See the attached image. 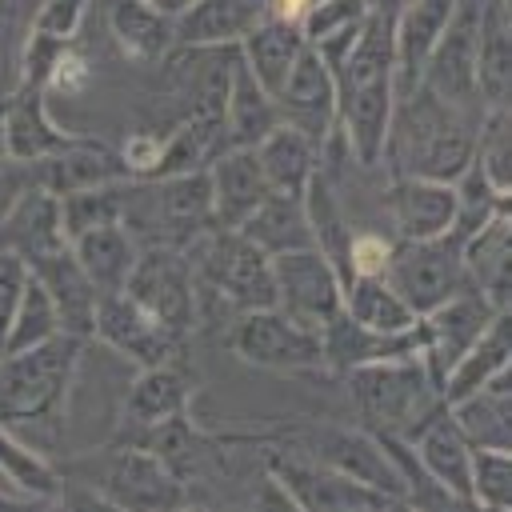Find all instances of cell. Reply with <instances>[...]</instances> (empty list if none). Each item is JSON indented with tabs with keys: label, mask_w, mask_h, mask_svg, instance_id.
Returning <instances> with one entry per match:
<instances>
[{
	"label": "cell",
	"mask_w": 512,
	"mask_h": 512,
	"mask_svg": "<svg viewBox=\"0 0 512 512\" xmlns=\"http://www.w3.org/2000/svg\"><path fill=\"white\" fill-rule=\"evenodd\" d=\"M64 228H60V204L52 192H44L40 184H28L20 192H12V200L0 212V248L24 256L28 264L64 248Z\"/></svg>",
	"instance_id": "cell-23"
},
{
	"label": "cell",
	"mask_w": 512,
	"mask_h": 512,
	"mask_svg": "<svg viewBox=\"0 0 512 512\" xmlns=\"http://www.w3.org/2000/svg\"><path fill=\"white\" fill-rule=\"evenodd\" d=\"M28 268H32V276L44 284V292L52 296L56 316H60V328L72 332V336L92 340V312H96L100 292L92 288V280H88L84 268L76 264L72 248L64 244V248H56V252L32 260Z\"/></svg>",
	"instance_id": "cell-27"
},
{
	"label": "cell",
	"mask_w": 512,
	"mask_h": 512,
	"mask_svg": "<svg viewBox=\"0 0 512 512\" xmlns=\"http://www.w3.org/2000/svg\"><path fill=\"white\" fill-rule=\"evenodd\" d=\"M164 132H168V128H164ZM164 132H156V128H132V132L124 136V144H120L116 152H120L128 176H152V172H156L160 152H164Z\"/></svg>",
	"instance_id": "cell-49"
},
{
	"label": "cell",
	"mask_w": 512,
	"mask_h": 512,
	"mask_svg": "<svg viewBox=\"0 0 512 512\" xmlns=\"http://www.w3.org/2000/svg\"><path fill=\"white\" fill-rule=\"evenodd\" d=\"M68 248H72L76 264L84 268V276L92 280L96 292H120L136 256H140V244L132 240V232L120 220L80 232L76 240H68Z\"/></svg>",
	"instance_id": "cell-35"
},
{
	"label": "cell",
	"mask_w": 512,
	"mask_h": 512,
	"mask_svg": "<svg viewBox=\"0 0 512 512\" xmlns=\"http://www.w3.org/2000/svg\"><path fill=\"white\" fill-rule=\"evenodd\" d=\"M468 492H472V508H488V512L512 508V452L472 448Z\"/></svg>",
	"instance_id": "cell-44"
},
{
	"label": "cell",
	"mask_w": 512,
	"mask_h": 512,
	"mask_svg": "<svg viewBox=\"0 0 512 512\" xmlns=\"http://www.w3.org/2000/svg\"><path fill=\"white\" fill-rule=\"evenodd\" d=\"M84 336L56 332L32 348L0 352V424H48L64 420L72 380L80 372Z\"/></svg>",
	"instance_id": "cell-3"
},
{
	"label": "cell",
	"mask_w": 512,
	"mask_h": 512,
	"mask_svg": "<svg viewBox=\"0 0 512 512\" xmlns=\"http://www.w3.org/2000/svg\"><path fill=\"white\" fill-rule=\"evenodd\" d=\"M88 84H92V64L76 48V40H68L60 48V56L52 60L48 76H44V96H68V100H76V96H84Z\"/></svg>",
	"instance_id": "cell-47"
},
{
	"label": "cell",
	"mask_w": 512,
	"mask_h": 512,
	"mask_svg": "<svg viewBox=\"0 0 512 512\" xmlns=\"http://www.w3.org/2000/svg\"><path fill=\"white\" fill-rule=\"evenodd\" d=\"M56 332H64L60 328V316H56V304L44 292V284L32 276L28 288H24V296H20V304H16V312H12V320H8V332L0 340V352L32 348V344H40V340H48Z\"/></svg>",
	"instance_id": "cell-42"
},
{
	"label": "cell",
	"mask_w": 512,
	"mask_h": 512,
	"mask_svg": "<svg viewBox=\"0 0 512 512\" xmlns=\"http://www.w3.org/2000/svg\"><path fill=\"white\" fill-rule=\"evenodd\" d=\"M104 24L128 64L156 68L176 48V16L152 8L148 0H108Z\"/></svg>",
	"instance_id": "cell-24"
},
{
	"label": "cell",
	"mask_w": 512,
	"mask_h": 512,
	"mask_svg": "<svg viewBox=\"0 0 512 512\" xmlns=\"http://www.w3.org/2000/svg\"><path fill=\"white\" fill-rule=\"evenodd\" d=\"M336 80V136L360 168H376L388 136V120L396 108V48H392V16H364L348 52L332 64Z\"/></svg>",
	"instance_id": "cell-1"
},
{
	"label": "cell",
	"mask_w": 512,
	"mask_h": 512,
	"mask_svg": "<svg viewBox=\"0 0 512 512\" xmlns=\"http://www.w3.org/2000/svg\"><path fill=\"white\" fill-rule=\"evenodd\" d=\"M272 292H276L272 304L284 316L320 332L340 312L344 284L320 248H296L272 256Z\"/></svg>",
	"instance_id": "cell-13"
},
{
	"label": "cell",
	"mask_w": 512,
	"mask_h": 512,
	"mask_svg": "<svg viewBox=\"0 0 512 512\" xmlns=\"http://www.w3.org/2000/svg\"><path fill=\"white\" fill-rule=\"evenodd\" d=\"M272 100H276L280 124H292L296 132H304L320 148L336 136V80L312 44L300 48L288 76L272 92Z\"/></svg>",
	"instance_id": "cell-15"
},
{
	"label": "cell",
	"mask_w": 512,
	"mask_h": 512,
	"mask_svg": "<svg viewBox=\"0 0 512 512\" xmlns=\"http://www.w3.org/2000/svg\"><path fill=\"white\" fill-rule=\"evenodd\" d=\"M224 344H228V352L240 364L260 368V372H288V376H296V372H324L320 332L296 324L276 304L236 312Z\"/></svg>",
	"instance_id": "cell-8"
},
{
	"label": "cell",
	"mask_w": 512,
	"mask_h": 512,
	"mask_svg": "<svg viewBox=\"0 0 512 512\" xmlns=\"http://www.w3.org/2000/svg\"><path fill=\"white\" fill-rule=\"evenodd\" d=\"M192 392H196V380H192V372L180 360L140 368L136 380L124 392V404H120V420H116L112 440H132L136 432H144V428H152V424H160L168 416L188 412Z\"/></svg>",
	"instance_id": "cell-18"
},
{
	"label": "cell",
	"mask_w": 512,
	"mask_h": 512,
	"mask_svg": "<svg viewBox=\"0 0 512 512\" xmlns=\"http://www.w3.org/2000/svg\"><path fill=\"white\" fill-rule=\"evenodd\" d=\"M28 280H32L28 260L16 256V252H8V248H0V340L8 332V320H12V312H16V304H20L24 288H28Z\"/></svg>",
	"instance_id": "cell-50"
},
{
	"label": "cell",
	"mask_w": 512,
	"mask_h": 512,
	"mask_svg": "<svg viewBox=\"0 0 512 512\" xmlns=\"http://www.w3.org/2000/svg\"><path fill=\"white\" fill-rule=\"evenodd\" d=\"M420 460V468L460 504L472 508V492H468V464H472V444L464 440V432L456 428V420L448 416V404L436 408L412 436H404Z\"/></svg>",
	"instance_id": "cell-21"
},
{
	"label": "cell",
	"mask_w": 512,
	"mask_h": 512,
	"mask_svg": "<svg viewBox=\"0 0 512 512\" xmlns=\"http://www.w3.org/2000/svg\"><path fill=\"white\" fill-rule=\"evenodd\" d=\"M468 284L496 308H508L512 300V212H496L476 232L460 240Z\"/></svg>",
	"instance_id": "cell-25"
},
{
	"label": "cell",
	"mask_w": 512,
	"mask_h": 512,
	"mask_svg": "<svg viewBox=\"0 0 512 512\" xmlns=\"http://www.w3.org/2000/svg\"><path fill=\"white\" fill-rule=\"evenodd\" d=\"M476 92L484 108L508 104L512 96V4L484 0L476 32Z\"/></svg>",
	"instance_id": "cell-32"
},
{
	"label": "cell",
	"mask_w": 512,
	"mask_h": 512,
	"mask_svg": "<svg viewBox=\"0 0 512 512\" xmlns=\"http://www.w3.org/2000/svg\"><path fill=\"white\" fill-rule=\"evenodd\" d=\"M276 124H280V112H276L272 92H264V88L252 80V72L240 64V56H236L232 84H228V100H224V136H228V148H252V144H260Z\"/></svg>",
	"instance_id": "cell-38"
},
{
	"label": "cell",
	"mask_w": 512,
	"mask_h": 512,
	"mask_svg": "<svg viewBox=\"0 0 512 512\" xmlns=\"http://www.w3.org/2000/svg\"><path fill=\"white\" fill-rule=\"evenodd\" d=\"M420 352V320L408 332H376L360 320H352L344 308L320 328V356L324 372L344 376L352 368L376 364V360H396V356H416Z\"/></svg>",
	"instance_id": "cell-19"
},
{
	"label": "cell",
	"mask_w": 512,
	"mask_h": 512,
	"mask_svg": "<svg viewBox=\"0 0 512 512\" xmlns=\"http://www.w3.org/2000/svg\"><path fill=\"white\" fill-rule=\"evenodd\" d=\"M0 484L20 504H52L64 500V476L60 464H52L40 448L16 436V428L0 424Z\"/></svg>",
	"instance_id": "cell-34"
},
{
	"label": "cell",
	"mask_w": 512,
	"mask_h": 512,
	"mask_svg": "<svg viewBox=\"0 0 512 512\" xmlns=\"http://www.w3.org/2000/svg\"><path fill=\"white\" fill-rule=\"evenodd\" d=\"M28 176H32V184H40L44 192L64 196V192H76V188H92V184L124 180L128 168H124L120 152L108 148L104 140L76 136V140L64 144L60 152H52V156L28 164Z\"/></svg>",
	"instance_id": "cell-22"
},
{
	"label": "cell",
	"mask_w": 512,
	"mask_h": 512,
	"mask_svg": "<svg viewBox=\"0 0 512 512\" xmlns=\"http://www.w3.org/2000/svg\"><path fill=\"white\" fill-rule=\"evenodd\" d=\"M88 8H92V0H40V8L32 12L24 32H40L52 40H76Z\"/></svg>",
	"instance_id": "cell-48"
},
{
	"label": "cell",
	"mask_w": 512,
	"mask_h": 512,
	"mask_svg": "<svg viewBox=\"0 0 512 512\" xmlns=\"http://www.w3.org/2000/svg\"><path fill=\"white\" fill-rule=\"evenodd\" d=\"M340 308H344L352 320H360V324H368V328H376V332H408V328H416V320H420V316L404 304V296H400L384 276H352V280L344 284Z\"/></svg>",
	"instance_id": "cell-39"
},
{
	"label": "cell",
	"mask_w": 512,
	"mask_h": 512,
	"mask_svg": "<svg viewBox=\"0 0 512 512\" xmlns=\"http://www.w3.org/2000/svg\"><path fill=\"white\" fill-rule=\"evenodd\" d=\"M452 196H456V220H452V232L464 240L468 232H476L484 220H492L496 212L508 208V192H500L472 160L468 168L452 180Z\"/></svg>",
	"instance_id": "cell-43"
},
{
	"label": "cell",
	"mask_w": 512,
	"mask_h": 512,
	"mask_svg": "<svg viewBox=\"0 0 512 512\" xmlns=\"http://www.w3.org/2000/svg\"><path fill=\"white\" fill-rule=\"evenodd\" d=\"M180 252L188 260L192 276H196V288L220 296L236 312L268 308L276 300V292H272V256L260 252L236 228H208Z\"/></svg>",
	"instance_id": "cell-7"
},
{
	"label": "cell",
	"mask_w": 512,
	"mask_h": 512,
	"mask_svg": "<svg viewBox=\"0 0 512 512\" xmlns=\"http://www.w3.org/2000/svg\"><path fill=\"white\" fill-rule=\"evenodd\" d=\"M384 280L404 296V304L416 316H424L428 308H436L452 292L472 288L456 232H444L432 240H396L392 260L384 268Z\"/></svg>",
	"instance_id": "cell-10"
},
{
	"label": "cell",
	"mask_w": 512,
	"mask_h": 512,
	"mask_svg": "<svg viewBox=\"0 0 512 512\" xmlns=\"http://www.w3.org/2000/svg\"><path fill=\"white\" fill-rule=\"evenodd\" d=\"M76 132L60 128L48 112V96L44 88L32 84H16L12 96L0 104V152L8 164L28 168L52 152H60L64 144H72Z\"/></svg>",
	"instance_id": "cell-17"
},
{
	"label": "cell",
	"mask_w": 512,
	"mask_h": 512,
	"mask_svg": "<svg viewBox=\"0 0 512 512\" xmlns=\"http://www.w3.org/2000/svg\"><path fill=\"white\" fill-rule=\"evenodd\" d=\"M264 472L292 496L296 512H372V508H396L388 496L364 488L360 480L304 456L292 452L284 444L264 440Z\"/></svg>",
	"instance_id": "cell-9"
},
{
	"label": "cell",
	"mask_w": 512,
	"mask_h": 512,
	"mask_svg": "<svg viewBox=\"0 0 512 512\" xmlns=\"http://www.w3.org/2000/svg\"><path fill=\"white\" fill-rule=\"evenodd\" d=\"M124 180H128V176H124ZM124 180L92 184V188H76V192L56 196L64 240H76L80 232L100 228V224H116V220H120V192H124Z\"/></svg>",
	"instance_id": "cell-41"
},
{
	"label": "cell",
	"mask_w": 512,
	"mask_h": 512,
	"mask_svg": "<svg viewBox=\"0 0 512 512\" xmlns=\"http://www.w3.org/2000/svg\"><path fill=\"white\" fill-rule=\"evenodd\" d=\"M36 8H40V0H0V24L4 28H20V36H24V28H28Z\"/></svg>",
	"instance_id": "cell-51"
},
{
	"label": "cell",
	"mask_w": 512,
	"mask_h": 512,
	"mask_svg": "<svg viewBox=\"0 0 512 512\" xmlns=\"http://www.w3.org/2000/svg\"><path fill=\"white\" fill-rule=\"evenodd\" d=\"M404 4H408V0H368V8H372V12H384V16H396Z\"/></svg>",
	"instance_id": "cell-52"
},
{
	"label": "cell",
	"mask_w": 512,
	"mask_h": 512,
	"mask_svg": "<svg viewBox=\"0 0 512 512\" xmlns=\"http://www.w3.org/2000/svg\"><path fill=\"white\" fill-rule=\"evenodd\" d=\"M252 148H256L260 172L268 180V192H280V196H304L308 180L316 176V168L324 160V148L316 140H308L304 132H296L292 124H276Z\"/></svg>",
	"instance_id": "cell-33"
},
{
	"label": "cell",
	"mask_w": 512,
	"mask_h": 512,
	"mask_svg": "<svg viewBox=\"0 0 512 512\" xmlns=\"http://www.w3.org/2000/svg\"><path fill=\"white\" fill-rule=\"evenodd\" d=\"M508 368H512V312L500 308V312L492 316V324H488V328L456 356V364L444 372L440 396H444V404H448V400H460V396L476 392L480 384H488L492 376H500V372H508Z\"/></svg>",
	"instance_id": "cell-31"
},
{
	"label": "cell",
	"mask_w": 512,
	"mask_h": 512,
	"mask_svg": "<svg viewBox=\"0 0 512 512\" xmlns=\"http://www.w3.org/2000/svg\"><path fill=\"white\" fill-rule=\"evenodd\" d=\"M120 292L180 336H188L200 320V288L184 252L176 248H140Z\"/></svg>",
	"instance_id": "cell-11"
},
{
	"label": "cell",
	"mask_w": 512,
	"mask_h": 512,
	"mask_svg": "<svg viewBox=\"0 0 512 512\" xmlns=\"http://www.w3.org/2000/svg\"><path fill=\"white\" fill-rule=\"evenodd\" d=\"M264 440L304 452V456L360 480L364 488L388 496L396 508H404L400 468L392 464V456L368 428H348V424H332V420H284V424L264 428Z\"/></svg>",
	"instance_id": "cell-6"
},
{
	"label": "cell",
	"mask_w": 512,
	"mask_h": 512,
	"mask_svg": "<svg viewBox=\"0 0 512 512\" xmlns=\"http://www.w3.org/2000/svg\"><path fill=\"white\" fill-rule=\"evenodd\" d=\"M364 16H368V0H312V8L300 20V32H304L308 44H316L332 32H344V28L360 24Z\"/></svg>",
	"instance_id": "cell-45"
},
{
	"label": "cell",
	"mask_w": 512,
	"mask_h": 512,
	"mask_svg": "<svg viewBox=\"0 0 512 512\" xmlns=\"http://www.w3.org/2000/svg\"><path fill=\"white\" fill-rule=\"evenodd\" d=\"M148 4H152V8H160V12H168V16H180L192 0H148Z\"/></svg>",
	"instance_id": "cell-53"
},
{
	"label": "cell",
	"mask_w": 512,
	"mask_h": 512,
	"mask_svg": "<svg viewBox=\"0 0 512 512\" xmlns=\"http://www.w3.org/2000/svg\"><path fill=\"white\" fill-rule=\"evenodd\" d=\"M396 236L376 232V228H352L348 236V280L352 276H384L388 260H392Z\"/></svg>",
	"instance_id": "cell-46"
},
{
	"label": "cell",
	"mask_w": 512,
	"mask_h": 512,
	"mask_svg": "<svg viewBox=\"0 0 512 512\" xmlns=\"http://www.w3.org/2000/svg\"><path fill=\"white\" fill-rule=\"evenodd\" d=\"M236 232L248 236V240H252L260 252H268V256L296 252V248H316L312 224H308V212H304V196L268 192V196L248 212V220H244Z\"/></svg>",
	"instance_id": "cell-36"
},
{
	"label": "cell",
	"mask_w": 512,
	"mask_h": 512,
	"mask_svg": "<svg viewBox=\"0 0 512 512\" xmlns=\"http://www.w3.org/2000/svg\"><path fill=\"white\" fill-rule=\"evenodd\" d=\"M60 476L80 480L96 504L108 508H132V512H164L184 508L188 488L184 480L148 448L108 440L104 448L60 464Z\"/></svg>",
	"instance_id": "cell-4"
},
{
	"label": "cell",
	"mask_w": 512,
	"mask_h": 512,
	"mask_svg": "<svg viewBox=\"0 0 512 512\" xmlns=\"http://www.w3.org/2000/svg\"><path fill=\"white\" fill-rule=\"evenodd\" d=\"M472 164H476L500 192L512 196V112H508V104L484 108V116H480V124H476Z\"/></svg>",
	"instance_id": "cell-40"
},
{
	"label": "cell",
	"mask_w": 512,
	"mask_h": 512,
	"mask_svg": "<svg viewBox=\"0 0 512 512\" xmlns=\"http://www.w3.org/2000/svg\"><path fill=\"white\" fill-rule=\"evenodd\" d=\"M92 340L108 344L116 356L132 360L136 368L180 360V352L188 344V336L164 328L152 312H144L124 292H100L96 312H92Z\"/></svg>",
	"instance_id": "cell-14"
},
{
	"label": "cell",
	"mask_w": 512,
	"mask_h": 512,
	"mask_svg": "<svg viewBox=\"0 0 512 512\" xmlns=\"http://www.w3.org/2000/svg\"><path fill=\"white\" fill-rule=\"evenodd\" d=\"M208 188H212L216 228H240L248 212L268 196V180L260 172L256 148H224L208 164Z\"/></svg>",
	"instance_id": "cell-26"
},
{
	"label": "cell",
	"mask_w": 512,
	"mask_h": 512,
	"mask_svg": "<svg viewBox=\"0 0 512 512\" xmlns=\"http://www.w3.org/2000/svg\"><path fill=\"white\" fill-rule=\"evenodd\" d=\"M304 44H308V40H304L300 24L264 16V20L236 44V52H240V64L252 72V80H256L264 92H276Z\"/></svg>",
	"instance_id": "cell-37"
},
{
	"label": "cell",
	"mask_w": 512,
	"mask_h": 512,
	"mask_svg": "<svg viewBox=\"0 0 512 512\" xmlns=\"http://www.w3.org/2000/svg\"><path fill=\"white\" fill-rule=\"evenodd\" d=\"M480 116L484 112L448 104L424 84H416L396 96L380 160H388L392 176L456 180L472 160Z\"/></svg>",
	"instance_id": "cell-2"
},
{
	"label": "cell",
	"mask_w": 512,
	"mask_h": 512,
	"mask_svg": "<svg viewBox=\"0 0 512 512\" xmlns=\"http://www.w3.org/2000/svg\"><path fill=\"white\" fill-rule=\"evenodd\" d=\"M500 308L488 304L476 288H460L448 300H440L436 308H428L420 316V356L428 364V372L436 380H444V372L456 364V356L492 324Z\"/></svg>",
	"instance_id": "cell-16"
},
{
	"label": "cell",
	"mask_w": 512,
	"mask_h": 512,
	"mask_svg": "<svg viewBox=\"0 0 512 512\" xmlns=\"http://www.w3.org/2000/svg\"><path fill=\"white\" fill-rule=\"evenodd\" d=\"M456 0H408L392 16V48H396V96L420 84V68L444 32Z\"/></svg>",
	"instance_id": "cell-30"
},
{
	"label": "cell",
	"mask_w": 512,
	"mask_h": 512,
	"mask_svg": "<svg viewBox=\"0 0 512 512\" xmlns=\"http://www.w3.org/2000/svg\"><path fill=\"white\" fill-rule=\"evenodd\" d=\"M448 416L456 420V428L472 448L512 452V368L492 376L476 392L448 400Z\"/></svg>",
	"instance_id": "cell-28"
},
{
	"label": "cell",
	"mask_w": 512,
	"mask_h": 512,
	"mask_svg": "<svg viewBox=\"0 0 512 512\" xmlns=\"http://www.w3.org/2000/svg\"><path fill=\"white\" fill-rule=\"evenodd\" d=\"M344 380L360 428H368L372 436H412L436 408H444L440 380L428 372L420 352L352 368L344 372Z\"/></svg>",
	"instance_id": "cell-5"
},
{
	"label": "cell",
	"mask_w": 512,
	"mask_h": 512,
	"mask_svg": "<svg viewBox=\"0 0 512 512\" xmlns=\"http://www.w3.org/2000/svg\"><path fill=\"white\" fill-rule=\"evenodd\" d=\"M480 12L484 0H456L444 32L436 36L424 68H420V84L428 92H436L448 104L484 112V100L476 92V32H480Z\"/></svg>",
	"instance_id": "cell-12"
},
{
	"label": "cell",
	"mask_w": 512,
	"mask_h": 512,
	"mask_svg": "<svg viewBox=\"0 0 512 512\" xmlns=\"http://www.w3.org/2000/svg\"><path fill=\"white\" fill-rule=\"evenodd\" d=\"M384 208L392 220L396 240H432L452 232L456 220V196L452 180L432 176H392L384 192Z\"/></svg>",
	"instance_id": "cell-20"
},
{
	"label": "cell",
	"mask_w": 512,
	"mask_h": 512,
	"mask_svg": "<svg viewBox=\"0 0 512 512\" xmlns=\"http://www.w3.org/2000/svg\"><path fill=\"white\" fill-rule=\"evenodd\" d=\"M268 16L264 0H192L176 16V44L188 48H224L240 44Z\"/></svg>",
	"instance_id": "cell-29"
}]
</instances>
